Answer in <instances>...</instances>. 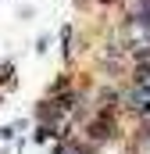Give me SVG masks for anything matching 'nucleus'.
<instances>
[{"label":"nucleus","mask_w":150,"mask_h":154,"mask_svg":"<svg viewBox=\"0 0 150 154\" xmlns=\"http://www.w3.org/2000/svg\"><path fill=\"white\" fill-rule=\"evenodd\" d=\"M93 136H97V140H104V136H114V125H111V118H100V122L93 125Z\"/></svg>","instance_id":"obj_1"}]
</instances>
